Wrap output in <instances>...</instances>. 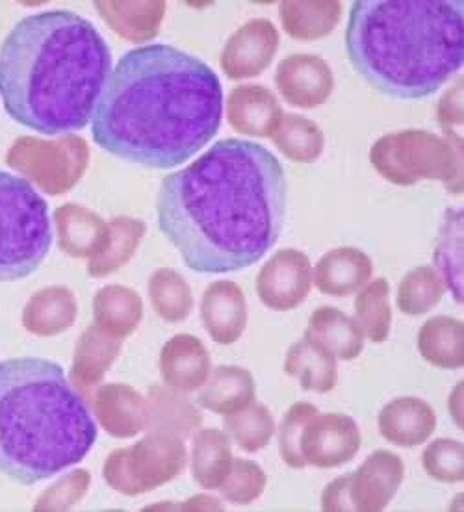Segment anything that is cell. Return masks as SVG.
I'll return each instance as SVG.
<instances>
[{
    "label": "cell",
    "mask_w": 464,
    "mask_h": 512,
    "mask_svg": "<svg viewBox=\"0 0 464 512\" xmlns=\"http://www.w3.org/2000/svg\"><path fill=\"white\" fill-rule=\"evenodd\" d=\"M288 184L260 143L221 140L162 180L158 225L197 273L257 264L283 232Z\"/></svg>",
    "instance_id": "obj_1"
},
{
    "label": "cell",
    "mask_w": 464,
    "mask_h": 512,
    "mask_svg": "<svg viewBox=\"0 0 464 512\" xmlns=\"http://www.w3.org/2000/svg\"><path fill=\"white\" fill-rule=\"evenodd\" d=\"M223 90L210 65L155 43L121 56L91 119L106 153L132 164L169 169L186 164L220 130Z\"/></svg>",
    "instance_id": "obj_2"
},
{
    "label": "cell",
    "mask_w": 464,
    "mask_h": 512,
    "mask_svg": "<svg viewBox=\"0 0 464 512\" xmlns=\"http://www.w3.org/2000/svg\"><path fill=\"white\" fill-rule=\"evenodd\" d=\"M112 73L88 19L51 10L21 19L0 45V99L15 123L58 136L88 127Z\"/></svg>",
    "instance_id": "obj_3"
},
{
    "label": "cell",
    "mask_w": 464,
    "mask_h": 512,
    "mask_svg": "<svg viewBox=\"0 0 464 512\" xmlns=\"http://www.w3.org/2000/svg\"><path fill=\"white\" fill-rule=\"evenodd\" d=\"M346 47L375 90L426 99L464 64L463 0H357Z\"/></svg>",
    "instance_id": "obj_4"
},
{
    "label": "cell",
    "mask_w": 464,
    "mask_h": 512,
    "mask_svg": "<svg viewBox=\"0 0 464 512\" xmlns=\"http://www.w3.org/2000/svg\"><path fill=\"white\" fill-rule=\"evenodd\" d=\"M95 440L90 407L60 364L0 362V474L36 485L84 461Z\"/></svg>",
    "instance_id": "obj_5"
},
{
    "label": "cell",
    "mask_w": 464,
    "mask_h": 512,
    "mask_svg": "<svg viewBox=\"0 0 464 512\" xmlns=\"http://www.w3.org/2000/svg\"><path fill=\"white\" fill-rule=\"evenodd\" d=\"M52 245L47 201L10 171H0V282L38 271Z\"/></svg>",
    "instance_id": "obj_6"
},
{
    "label": "cell",
    "mask_w": 464,
    "mask_h": 512,
    "mask_svg": "<svg viewBox=\"0 0 464 512\" xmlns=\"http://www.w3.org/2000/svg\"><path fill=\"white\" fill-rule=\"evenodd\" d=\"M375 169L398 186H411L420 180H459V153L435 134L426 130H405L390 134L375 143L370 153Z\"/></svg>",
    "instance_id": "obj_7"
},
{
    "label": "cell",
    "mask_w": 464,
    "mask_h": 512,
    "mask_svg": "<svg viewBox=\"0 0 464 512\" xmlns=\"http://www.w3.org/2000/svg\"><path fill=\"white\" fill-rule=\"evenodd\" d=\"M403 481V462L375 451L353 474L338 477L323 492V511H383Z\"/></svg>",
    "instance_id": "obj_8"
},
{
    "label": "cell",
    "mask_w": 464,
    "mask_h": 512,
    "mask_svg": "<svg viewBox=\"0 0 464 512\" xmlns=\"http://www.w3.org/2000/svg\"><path fill=\"white\" fill-rule=\"evenodd\" d=\"M361 448V433L346 414H314L299 436V451L305 464L336 468L351 461Z\"/></svg>",
    "instance_id": "obj_9"
},
{
    "label": "cell",
    "mask_w": 464,
    "mask_h": 512,
    "mask_svg": "<svg viewBox=\"0 0 464 512\" xmlns=\"http://www.w3.org/2000/svg\"><path fill=\"white\" fill-rule=\"evenodd\" d=\"M312 286L309 256L283 249L271 256L257 277V294L271 310H292L305 301Z\"/></svg>",
    "instance_id": "obj_10"
},
{
    "label": "cell",
    "mask_w": 464,
    "mask_h": 512,
    "mask_svg": "<svg viewBox=\"0 0 464 512\" xmlns=\"http://www.w3.org/2000/svg\"><path fill=\"white\" fill-rule=\"evenodd\" d=\"M279 47V32L268 19H253L227 41L221 65L232 80L258 77L270 67Z\"/></svg>",
    "instance_id": "obj_11"
},
{
    "label": "cell",
    "mask_w": 464,
    "mask_h": 512,
    "mask_svg": "<svg viewBox=\"0 0 464 512\" xmlns=\"http://www.w3.org/2000/svg\"><path fill=\"white\" fill-rule=\"evenodd\" d=\"M275 84L286 103L297 108H316L331 97L335 77L329 64L320 56L294 54L277 67Z\"/></svg>",
    "instance_id": "obj_12"
},
{
    "label": "cell",
    "mask_w": 464,
    "mask_h": 512,
    "mask_svg": "<svg viewBox=\"0 0 464 512\" xmlns=\"http://www.w3.org/2000/svg\"><path fill=\"white\" fill-rule=\"evenodd\" d=\"M227 114L236 132L268 138L279 125L283 110L268 88L260 84H245L231 91Z\"/></svg>",
    "instance_id": "obj_13"
},
{
    "label": "cell",
    "mask_w": 464,
    "mask_h": 512,
    "mask_svg": "<svg viewBox=\"0 0 464 512\" xmlns=\"http://www.w3.org/2000/svg\"><path fill=\"white\" fill-rule=\"evenodd\" d=\"M370 256L355 247H338L320 258L314 269V284L325 295L355 294L372 279Z\"/></svg>",
    "instance_id": "obj_14"
},
{
    "label": "cell",
    "mask_w": 464,
    "mask_h": 512,
    "mask_svg": "<svg viewBox=\"0 0 464 512\" xmlns=\"http://www.w3.org/2000/svg\"><path fill=\"white\" fill-rule=\"evenodd\" d=\"M435 427V410L418 397L394 399L379 414L381 435L401 448H414L424 444L433 435Z\"/></svg>",
    "instance_id": "obj_15"
},
{
    "label": "cell",
    "mask_w": 464,
    "mask_h": 512,
    "mask_svg": "<svg viewBox=\"0 0 464 512\" xmlns=\"http://www.w3.org/2000/svg\"><path fill=\"white\" fill-rule=\"evenodd\" d=\"M203 318L216 342L227 346L240 340L247 323V305L242 288L231 281L212 284L205 294Z\"/></svg>",
    "instance_id": "obj_16"
},
{
    "label": "cell",
    "mask_w": 464,
    "mask_h": 512,
    "mask_svg": "<svg viewBox=\"0 0 464 512\" xmlns=\"http://www.w3.org/2000/svg\"><path fill=\"white\" fill-rule=\"evenodd\" d=\"M305 336L331 351L336 359H357L364 347L359 321L333 307L318 308L310 316Z\"/></svg>",
    "instance_id": "obj_17"
},
{
    "label": "cell",
    "mask_w": 464,
    "mask_h": 512,
    "mask_svg": "<svg viewBox=\"0 0 464 512\" xmlns=\"http://www.w3.org/2000/svg\"><path fill=\"white\" fill-rule=\"evenodd\" d=\"M284 372L296 377L303 390L318 394L331 392L338 381L335 355L307 336L288 349Z\"/></svg>",
    "instance_id": "obj_18"
},
{
    "label": "cell",
    "mask_w": 464,
    "mask_h": 512,
    "mask_svg": "<svg viewBox=\"0 0 464 512\" xmlns=\"http://www.w3.org/2000/svg\"><path fill=\"white\" fill-rule=\"evenodd\" d=\"M281 21L290 38L314 41L325 38L335 30L342 4L340 2H283Z\"/></svg>",
    "instance_id": "obj_19"
},
{
    "label": "cell",
    "mask_w": 464,
    "mask_h": 512,
    "mask_svg": "<svg viewBox=\"0 0 464 512\" xmlns=\"http://www.w3.org/2000/svg\"><path fill=\"white\" fill-rule=\"evenodd\" d=\"M418 349L427 362L439 368H461L464 364L463 321L446 316L426 321L418 334Z\"/></svg>",
    "instance_id": "obj_20"
},
{
    "label": "cell",
    "mask_w": 464,
    "mask_h": 512,
    "mask_svg": "<svg viewBox=\"0 0 464 512\" xmlns=\"http://www.w3.org/2000/svg\"><path fill=\"white\" fill-rule=\"evenodd\" d=\"M271 140L292 162L310 164L320 158L323 151V132L307 117L283 114Z\"/></svg>",
    "instance_id": "obj_21"
},
{
    "label": "cell",
    "mask_w": 464,
    "mask_h": 512,
    "mask_svg": "<svg viewBox=\"0 0 464 512\" xmlns=\"http://www.w3.org/2000/svg\"><path fill=\"white\" fill-rule=\"evenodd\" d=\"M435 264L455 303H463V210H448L444 216Z\"/></svg>",
    "instance_id": "obj_22"
},
{
    "label": "cell",
    "mask_w": 464,
    "mask_h": 512,
    "mask_svg": "<svg viewBox=\"0 0 464 512\" xmlns=\"http://www.w3.org/2000/svg\"><path fill=\"white\" fill-rule=\"evenodd\" d=\"M390 286L385 279H377L362 286L361 294L355 301L357 321L362 333L366 334L375 344H381L388 338L392 325V308L388 301Z\"/></svg>",
    "instance_id": "obj_23"
},
{
    "label": "cell",
    "mask_w": 464,
    "mask_h": 512,
    "mask_svg": "<svg viewBox=\"0 0 464 512\" xmlns=\"http://www.w3.org/2000/svg\"><path fill=\"white\" fill-rule=\"evenodd\" d=\"M255 401L253 375L236 366L220 368L207 396V407L220 414L240 412Z\"/></svg>",
    "instance_id": "obj_24"
},
{
    "label": "cell",
    "mask_w": 464,
    "mask_h": 512,
    "mask_svg": "<svg viewBox=\"0 0 464 512\" xmlns=\"http://www.w3.org/2000/svg\"><path fill=\"white\" fill-rule=\"evenodd\" d=\"M444 295V282L433 268L409 271L398 288V307L407 316L426 314L439 305Z\"/></svg>",
    "instance_id": "obj_25"
},
{
    "label": "cell",
    "mask_w": 464,
    "mask_h": 512,
    "mask_svg": "<svg viewBox=\"0 0 464 512\" xmlns=\"http://www.w3.org/2000/svg\"><path fill=\"white\" fill-rule=\"evenodd\" d=\"M227 427L231 431L236 444L240 448L253 453L268 446L271 435L275 431V423L268 407L262 403H251L249 407L238 412L231 420H227Z\"/></svg>",
    "instance_id": "obj_26"
},
{
    "label": "cell",
    "mask_w": 464,
    "mask_h": 512,
    "mask_svg": "<svg viewBox=\"0 0 464 512\" xmlns=\"http://www.w3.org/2000/svg\"><path fill=\"white\" fill-rule=\"evenodd\" d=\"M427 474L444 483L463 481V444L455 440H437L424 451Z\"/></svg>",
    "instance_id": "obj_27"
},
{
    "label": "cell",
    "mask_w": 464,
    "mask_h": 512,
    "mask_svg": "<svg viewBox=\"0 0 464 512\" xmlns=\"http://www.w3.org/2000/svg\"><path fill=\"white\" fill-rule=\"evenodd\" d=\"M314 414H318V409L314 405L296 403L284 416L281 433H279V448H281L283 461L290 468L301 470L307 466L301 457V451H299V436H301L305 423L309 422Z\"/></svg>",
    "instance_id": "obj_28"
},
{
    "label": "cell",
    "mask_w": 464,
    "mask_h": 512,
    "mask_svg": "<svg viewBox=\"0 0 464 512\" xmlns=\"http://www.w3.org/2000/svg\"><path fill=\"white\" fill-rule=\"evenodd\" d=\"M232 479H234V488L227 492V498L240 505L257 500L266 485L264 472L258 468L257 464L240 461V459L236 461V474Z\"/></svg>",
    "instance_id": "obj_29"
},
{
    "label": "cell",
    "mask_w": 464,
    "mask_h": 512,
    "mask_svg": "<svg viewBox=\"0 0 464 512\" xmlns=\"http://www.w3.org/2000/svg\"><path fill=\"white\" fill-rule=\"evenodd\" d=\"M442 125H463V84H457L440 103Z\"/></svg>",
    "instance_id": "obj_30"
}]
</instances>
